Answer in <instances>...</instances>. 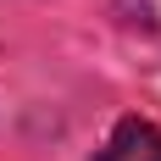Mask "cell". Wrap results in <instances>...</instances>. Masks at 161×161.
I'll return each mask as SVG.
<instances>
[{
  "label": "cell",
  "instance_id": "6da1fadb",
  "mask_svg": "<svg viewBox=\"0 0 161 161\" xmlns=\"http://www.w3.org/2000/svg\"><path fill=\"white\" fill-rule=\"evenodd\" d=\"M100 161H161V128L156 122H139V117L117 122V133L106 139Z\"/></svg>",
  "mask_w": 161,
  "mask_h": 161
}]
</instances>
